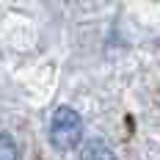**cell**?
<instances>
[{
	"mask_svg": "<svg viewBox=\"0 0 160 160\" xmlns=\"http://www.w3.org/2000/svg\"><path fill=\"white\" fill-rule=\"evenodd\" d=\"M83 138V119L75 108L61 105L55 108L52 119H50V144L55 146L58 152H69L75 149Z\"/></svg>",
	"mask_w": 160,
	"mask_h": 160,
	"instance_id": "6da1fadb",
	"label": "cell"
},
{
	"mask_svg": "<svg viewBox=\"0 0 160 160\" xmlns=\"http://www.w3.org/2000/svg\"><path fill=\"white\" fill-rule=\"evenodd\" d=\"M80 160H116V158H113V149L108 146V141L91 138V141H86L83 149H80Z\"/></svg>",
	"mask_w": 160,
	"mask_h": 160,
	"instance_id": "7a4b0ae2",
	"label": "cell"
},
{
	"mask_svg": "<svg viewBox=\"0 0 160 160\" xmlns=\"http://www.w3.org/2000/svg\"><path fill=\"white\" fill-rule=\"evenodd\" d=\"M0 160H19V149H17L14 138L0 132Z\"/></svg>",
	"mask_w": 160,
	"mask_h": 160,
	"instance_id": "3957f363",
	"label": "cell"
}]
</instances>
